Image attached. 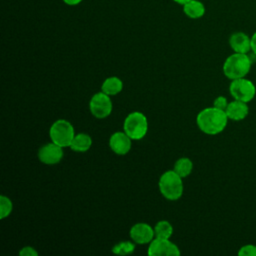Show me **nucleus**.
<instances>
[{
    "mask_svg": "<svg viewBox=\"0 0 256 256\" xmlns=\"http://www.w3.org/2000/svg\"><path fill=\"white\" fill-rule=\"evenodd\" d=\"M110 97L111 96L102 91L95 93L91 97L89 101V109L94 117L98 119H104L111 114L113 104Z\"/></svg>",
    "mask_w": 256,
    "mask_h": 256,
    "instance_id": "0eeeda50",
    "label": "nucleus"
},
{
    "mask_svg": "<svg viewBox=\"0 0 256 256\" xmlns=\"http://www.w3.org/2000/svg\"><path fill=\"white\" fill-rule=\"evenodd\" d=\"M123 89V82L116 76L108 77L101 85V91L109 96H114L120 93Z\"/></svg>",
    "mask_w": 256,
    "mask_h": 256,
    "instance_id": "2eb2a0df",
    "label": "nucleus"
},
{
    "mask_svg": "<svg viewBox=\"0 0 256 256\" xmlns=\"http://www.w3.org/2000/svg\"><path fill=\"white\" fill-rule=\"evenodd\" d=\"M123 129L132 140H141L146 136L148 131L147 117L142 112L133 111L126 116Z\"/></svg>",
    "mask_w": 256,
    "mask_h": 256,
    "instance_id": "20e7f679",
    "label": "nucleus"
},
{
    "mask_svg": "<svg viewBox=\"0 0 256 256\" xmlns=\"http://www.w3.org/2000/svg\"><path fill=\"white\" fill-rule=\"evenodd\" d=\"M20 256H37L38 252L31 246H24L19 251Z\"/></svg>",
    "mask_w": 256,
    "mask_h": 256,
    "instance_id": "5701e85b",
    "label": "nucleus"
},
{
    "mask_svg": "<svg viewBox=\"0 0 256 256\" xmlns=\"http://www.w3.org/2000/svg\"><path fill=\"white\" fill-rule=\"evenodd\" d=\"M92 146V138L90 137V135L86 134V133H78L75 134L70 148L75 151V152H79V153H84L86 151H88Z\"/></svg>",
    "mask_w": 256,
    "mask_h": 256,
    "instance_id": "4468645a",
    "label": "nucleus"
},
{
    "mask_svg": "<svg viewBox=\"0 0 256 256\" xmlns=\"http://www.w3.org/2000/svg\"><path fill=\"white\" fill-rule=\"evenodd\" d=\"M150 256H179L181 254L178 246L166 238L155 237L147 250Z\"/></svg>",
    "mask_w": 256,
    "mask_h": 256,
    "instance_id": "6e6552de",
    "label": "nucleus"
},
{
    "mask_svg": "<svg viewBox=\"0 0 256 256\" xmlns=\"http://www.w3.org/2000/svg\"><path fill=\"white\" fill-rule=\"evenodd\" d=\"M132 146V139L123 132H114L109 138V147L117 155H126Z\"/></svg>",
    "mask_w": 256,
    "mask_h": 256,
    "instance_id": "9b49d317",
    "label": "nucleus"
},
{
    "mask_svg": "<svg viewBox=\"0 0 256 256\" xmlns=\"http://www.w3.org/2000/svg\"><path fill=\"white\" fill-rule=\"evenodd\" d=\"M173 1H175L176 3H178V4H181V5H184L185 3H187V2H189L190 0H173Z\"/></svg>",
    "mask_w": 256,
    "mask_h": 256,
    "instance_id": "a878e982",
    "label": "nucleus"
},
{
    "mask_svg": "<svg viewBox=\"0 0 256 256\" xmlns=\"http://www.w3.org/2000/svg\"><path fill=\"white\" fill-rule=\"evenodd\" d=\"M13 209L12 201L5 195L0 196V219H4L10 215Z\"/></svg>",
    "mask_w": 256,
    "mask_h": 256,
    "instance_id": "aec40b11",
    "label": "nucleus"
},
{
    "mask_svg": "<svg viewBox=\"0 0 256 256\" xmlns=\"http://www.w3.org/2000/svg\"><path fill=\"white\" fill-rule=\"evenodd\" d=\"M183 12L189 18L198 19L205 14V6L201 1L190 0L183 5Z\"/></svg>",
    "mask_w": 256,
    "mask_h": 256,
    "instance_id": "dca6fc26",
    "label": "nucleus"
},
{
    "mask_svg": "<svg viewBox=\"0 0 256 256\" xmlns=\"http://www.w3.org/2000/svg\"><path fill=\"white\" fill-rule=\"evenodd\" d=\"M251 51L256 56V32L251 36Z\"/></svg>",
    "mask_w": 256,
    "mask_h": 256,
    "instance_id": "b1692460",
    "label": "nucleus"
},
{
    "mask_svg": "<svg viewBox=\"0 0 256 256\" xmlns=\"http://www.w3.org/2000/svg\"><path fill=\"white\" fill-rule=\"evenodd\" d=\"M239 256H256V245L246 244L240 247L238 251Z\"/></svg>",
    "mask_w": 256,
    "mask_h": 256,
    "instance_id": "412c9836",
    "label": "nucleus"
},
{
    "mask_svg": "<svg viewBox=\"0 0 256 256\" xmlns=\"http://www.w3.org/2000/svg\"><path fill=\"white\" fill-rule=\"evenodd\" d=\"M173 170L182 178H186L189 176L193 170V163L192 160L188 157H181L179 158L175 164Z\"/></svg>",
    "mask_w": 256,
    "mask_h": 256,
    "instance_id": "f3484780",
    "label": "nucleus"
},
{
    "mask_svg": "<svg viewBox=\"0 0 256 256\" xmlns=\"http://www.w3.org/2000/svg\"><path fill=\"white\" fill-rule=\"evenodd\" d=\"M252 60L248 54L234 52L226 58L222 69L224 75L228 79L234 80L246 77V75L250 72Z\"/></svg>",
    "mask_w": 256,
    "mask_h": 256,
    "instance_id": "f03ea898",
    "label": "nucleus"
},
{
    "mask_svg": "<svg viewBox=\"0 0 256 256\" xmlns=\"http://www.w3.org/2000/svg\"><path fill=\"white\" fill-rule=\"evenodd\" d=\"M228 100H227V98L226 97H224V96H222V95H220V96H218V97H216L215 99H214V101H213V106L214 107H216V108H218V109H221V110H226V108H227V106H228Z\"/></svg>",
    "mask_w": 256,
    "mask_h": 256,
    "instance_id": "4be33fe9",
    "label": "nucleus"
},
{
    "mask_svg": "<svg viewBox=\"0 0 256 256\" xmlns=\"http://www.w3.org/2000/svg\"><path fill=\"white\" fill-rule=\"evenodd\" d=\"M182 177L179 176L174 170L164 172L159 179V190L164 198L170 201L178 200L184 190Z\"/></svg>",
    "mask_w": 256,
    "mask_h": 256,
    "instance_id": "7ed1b4c3",
    "label": "nucleus"
},
{
    "mask_svg": "<svg viewBox=\"0 0 256 256\" xmlns=\"http://www.w3.org/2000/svg\"><path fill=\"white\" fill-rule=\"evenodd\" d=\"M135 250V244L130 241H122L112 247V252L118 255H129Z\"/></svg>",
    "mask_w": 256,
    "mask_h": 256,
    "instance_id": "6ab92c4d",
    "label": "nucleus"
},
{
    "mask_svg": "<svg viewBox=\"0 0 256 256\" xmlns=\"http://www.w3.org/2000/svg\"><path fill=\"white\" fill-rule=\"evenodd\" d=\"M63 147L55 144L54 142L46 143L38 151V159L46 165H55L63 158Z\"/></svg>",
    "mask_w": 256,
    "mask_h": 256,
    "instance_id": "1a4fd4ad",
    "label": "nucleus"
},
{
    "mask_svg": "<svg viewBox=\"0 0 256 256\" xmlns=\"http://www.w3.org/2000/svg\"><path fill=\"white\" fill-rule=\"evenodd\" d=\"M225 112L228 119L232 121H242L249 114V106L246 102L234 99L228 103Z\"/></svg>",
    "mask_w": 256,
    "mask_h": 256,
    "instance_id": "ddd939ff",
    "label": "nucleus"
},
{
    "mask_svg": "<svg viewBox=\"0 0 256 256\" xmlns=\"http://www.w3.org/2000/svg\"><path fill=\"white\" fill-rule=\"evenodd\" d=\"M229 45L236 53H245L251 51V37L244 32H234L229 37Z\"/></svg>",
    "mask_w": 256,
    "mask_h": 256,
    "instance_id": "f8f14e48",
    "label": "nucleus"
},
{
    "mask_svg": "<svg viewBox=\"0 0 256 256\" xmlns=\"http://www.w3.org/2000/svg\"><path fill=\"white\" fill-rule=\"evenodd\" d=\"M49 136L52 142L65 148L70 147L75 136L73 125L65 119H58L52 123L49 129Z\"/></svg>",
    "mask_w": 256,
    "mask_h": 256,
    "instance_id": "39448f33",
    "label": "nucleus"
},
{
    "mask_svg": "<svg viewBox=\"0 0 256 256\" xmlns=\"http://www.w3.org/2000/svg\"><path fill=\"white\" fill-rule=\"evenodd\" d=\"M154 232H155V237L169 239L173 234V227L170 224V222L166 220H161L155 224Z\"/></svg>",
    "mask_w": 256,
    "mask_h": 256,
    "instance_id": "a211bd4d",
    "label": "nucleus"
},
{
    "mask_svg": "<svg viewBox=\"0 0 256 256\" xmlns=\"http://www.w3.org/2000/svg\"><path fill=\"white\" fill-rule=\"evenodd\" d=\"M228 120L226 112L214 106L202 109L196 116L198 128L208 135L221 133L226 128Z\"/></svg>",
    "mask_w": 256,
    "mask_h": 256,
    "instance_id": "f257e3e1",
    "label": "nucleus"
},
{
    "mask_svg": "<svg viewBox=\"0 0 256 256\" xmlns=\"http://www.w3.org/2000/svg\"><path fill=\"white\" fill-rule=\"evenodd\" d=\"M130 237L136 244H148L150 243L154 237H155V232L154 228L150 226L147 223L144 222H139L134 224L130 228Z\"/></svg>",
    "mask_w": 256,
    "mask_h": 256,
    "instance_id": "9d476101",
    "label": "nucleus"
},
{
    "mask_svg": "<svg viewBox=\"0 0 256 256\" xmlns=\"http://www.w3.org/2000/svg\"><path fill=\"white\" fill-rule=\"evenodd\" d=\"M229 93L235 100L249 103L256 95V87L254 83L243 77L231 80L229 85Z\"/></svg>",
    "mask_w": 256,
    "mask_h": 256,
    "instance_id": "423d86ee",
    "label": "nucleus"
},
{
    "mask_svg": "<svg viewBox=\"0 0 256 256\" xmlns=\"http://www.w3.org/2000/svg\"><path fill=\"white\" fill-rule=\"evenodd\" d=\"M64 3H66L67 5L70 6H74V5H78L80 2H82V0H63Z\"/></svg>",
    "mask_w": 256,
    "mask_h": 256,
    "instance_id": "393cba45",
    "label": "nucleus"
}]
</instances>
